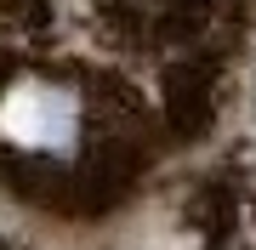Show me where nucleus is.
Masks as SVG:
<instances>
[{
    "mask_svg": "<svg viewBox=\"0 0 256 250\" xmlns=\"http://www.w3.org/2000/svg\"><path fill=\"white\" fill-rule=\"evenodd\" d=\"M154 11H160V0H154Z\"/></svg>",
    "mask_w": 256,
    "mask_h": 250,
    "instance_id": "f257e3e1",
    "label": "nucleus"
}]
</instances>
